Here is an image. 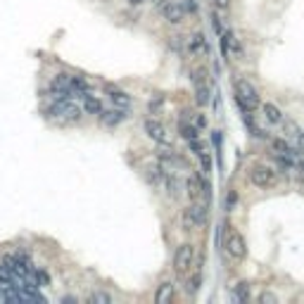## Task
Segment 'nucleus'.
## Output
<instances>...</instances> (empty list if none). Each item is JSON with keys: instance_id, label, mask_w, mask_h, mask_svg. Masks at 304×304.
<instances>
[{"instance_id": "1", "label": "nucleus", "mask_w": 304, "mask_h": 304, "mask_svg": "<svg viewBox=\"0 0 304 304\" xmlns=\"http://www.w3.org/2000/svg\"><path fill=\"white\" fill-rule=\"evenodd\" d=\"M45 114H48V117H53V119H57V121L74 124V121H79V119H81L83 107H79L74 100H53V105H50V107H45Z\"/></svg>"}, {"instance_id": "2", "label": "nucleus", "mask_w": 304, "mask_h": 304, "mask_svg": "<svg viewBox=\"0 0 304 304\" xmlns=\"http://www.w3.org/2000/svg\"><path fill=\"white\" fill-rule=\"evenodd\" d=\"M235 103L240 105L242 112H255L259 107V93L249 81L240 79L235 81Z\"/></svg>"}, {"instance_id": "3", "label": "nucleus", "mask_w": 304, "mask_h": 304, "mask_svg": "<svg viewBox=\"0 0 304 304\" xmlns=\"http://www.w3.org/2000/svg\"><path fill=\"white\" fill-rule=\"evenodd\" d=\"M205 221H207V207L200 205L197 200L183 209V228H186V231H195V228H200Z\"/></svg>"}, {"instance_id": "4", "label": "nucleus", "mask_w": 304, "mask_h": 304, "mask_svg": "<svg viewBox=\"0 0 304 304\" xmlns=\"http://www.w3.org/2000/svg\"><path fill=\"white\" fill-rule=\"evenodd\" d=\"M249 183L257 188H273L276 186V171L266 164H255L249 169Z\"/></svg>"}, {"instance_id": "5", "label": "nucleus", "mask_w": 304, "mask_h": 304, "mask_svg": "<svg viewBox=\"0 0 304 304\" xmlns=\"http://www.w3.org/2000/svg\"><path fill=\"white\" fill-rule=\"evenodd\" d=\"M193 262H195V247L193 245H190V242L179 245L176 255H173V269H176V273H179V276L188 273L190 266H193Z\"/></svg>"}, {"instance_id": "6", "label": "nucleus", "mask_w": 304, "mask_h": 304, "mask_svg": "<svg viewBox=\"0 0 304 304\" xmlns=\"http://www.w3.org/2000/svg\"><path fill=\"white\" fill-rule=\"evenodd\" d=\"M226 252L233 259H245V255H247V245H245V238H242L238 231H228V238H226Z\"/></svg>"}, {"instance_id": "7", "label": "nucleus", "mask_w": 304, "mask_h": 304, "mask_svg": "<svg viewBox=\"0 0 304 304\" xmlns=\"http://www.w3.org/2000/svg\"><path fill=\"white\" fill-rule=\"evenodd\" d=\"M143 129H145L147 138H152L155 143H159V145H169V133H166V126L162 124V121L147 117L145 124H143Z\"/></svg>"}, {"instance_id": "8", "label": "nucleus", "mask_w": 304, "mask_h": 304, "mask_svg": "<svg viewBox=\"0 0 304 304\" xmlns=\"http://www.w3.org/2000/svg\"><path fill=\"white\" fill-rule=\"evenodd\" d=\"M186 7H183V3H179V0H166L164 5H162V17H164L169 24H181V21L186 19Z\"/></svg>"}, {"instance_id": "9", "label": "nucleus", "mask_w": 304, "mask_h": 304, "mask_svg": "<svg viewBox=\"0 0 304 304\" xmlns=\"http://www.w3.org/2000/svg\"><path fill=\"white\" fill-rule=\"evenodd\" d=\"M107 97H110L112 107H119V110H129L131 107V95L121 88H107Z\"/></svg>"}, {"instance_id": "10", "label": "nucleus", "mask_w": 304, "mask_h": 304, "mask_svg": "<svg viewBox=\"0 0 304 304\" xmlns=\"http://www.w3.org/2000/svg\"><path fill=\"white\" fill-rule=\"evenodd\" d=\"M126 119V110H119V107H112V110H103L100 114V121H103L107 129H117L121 121Z\"/></svg>"}, {"instance_id": "11", "label": "nucleus", "mask_w": 304, "mask_h": 304, "mask_svg": "<svg viewBox=\"0 0 304 304\" xmlns=\"http://www.w3.org/2000/svg\"><path fill=\"white\" fill-rule=\"evenodd\" d=\"M195 100H197V105L209 103V86L205 83V71L195 74Z\"/></svg>"}, {"instance_id": "12", "label": "nucleus", "mask_w": 304, "mask_h": 304, "mask_svg": "<svg viewBox=\"0 0 304 304\" xmlns=\"http://www.w3.org/2000/svg\"><path fill=\"white\" fill-rule=\"evenodd\" d=\"M173 292H176V288H173L171 281H164V283H159L157 292H155V302L157 304H169L173 299Z\"/></svg>"}, {"instance_id": "13", "label": "nucleus", "mask_w": 304, "mask_h": 304, "mask_svg": "<svg viewBox=\"0 0 304 304\" xmlns=\"http://www.w3.org/2000/svg\"><path fill=\"white\" fill-rule=\"evenodd\" d=\"M83 112H86V114H93V117H100V114H103V103L88 93V95H83Z\"/></svg>"}, {"instance_id": "14", "label": "nucleus", "mask_w": 304, "mask_h": 304, "mask_svg": "<svg viewBox=\"0 0 304 304\" xmlns=\"http://www.w3.org/2000/svg\"><path fill=\"white\" fill-rule=\"evenodd\" d=\"M202 181L205 179H200V176H190V179L186 181V190H188V197L190 200H197L200 197V193H202Z\"/></svg>"}, {"instance_id": "15", "label": "nucleus", "mask_w": 304, "mask_h": 304, "mask_svg": "<svg viewBox=\"0 0 304 304\" xmlns=\"http://www.w3.org/2000/svg\"><path fill=\"white\" fill-rule=\"evenodd\" d=\"M262 110H264V117H266V121H271V124H281V121H283V112L278 110L273 103L262 105Z\"/></svg>"}, {"instance_id": "16", "label": "nucleus", "mask_w": 304, "mask_h": 304, "mask_svg": "<svg viewBox=\"0 0 304 304\" xmlns=\"http://www.w3.org/2000/svg\"><path fill=\"white\" fill-rule=\"evenodd\" d=\"M188 53L190 55H197V53H207V41L202 34H195L190 41H188Z\"/></svg>"}, {"instance_id": "17", "label": "nucleus", "mask_w": 304, "mask_h": 304, "mask_svg": "<svg viewBox=\"0 0 304 304\" xmlns=\"http://www.w3.org/2000/svg\"><path fill=\"white\" fill-rule=\"evenodd\" d=\"M179 131H181V136L186 140H195L200 133H197V126L195 124H188V121H181V126H179Z\"/></svg>"}, {"instance_id": "18", "label": "nucleus", "mask_w": 304, "mask_h": 304, "mask_svg": "<svg viewBox=\"0 0 304 304\" xmlns=\"http://www.w3.org/2000/svg\"><path fill=\"white\" fill-rule=\"evenodd\" d=\"M86 302L88 304H112L114 302V297L107 295V292H90L88 297H86Z\"/></svg>"}, {"instance_id": "19", "label": "nucleus", "mask_w": 304, "mask_h": 304, "mask_svg": "<svg viewBox=\"0 0 304 304\" xmlns=\"http://www.w3.org/2000/svg\"><path fill=\"white\" fill-rule=\"evenodd\" d=\"M247 297H249V285L247 283L235 285V299H238V302H247Z\"/></svg>"}, {"instance_id": "20", "label": "nucleus", "mask_w": 304, "mask_h": 304, "mask_svg": "<svg viewBox=\"0 0 304 304\" xmlns=\"http://www.w3.org/2000/svg\"><path fill=\"white\" fill-rule=\"evenodd\" d=\"M200 283H202V276H200V273H195L193 278H188V288H186V290L190 292V295H195L197 288H200Z\"/></svg>"}, {"instance_id": "21", "label": "nucleus", "mask_w": 304, "mask_h": 304, "mask_svg": "<svg viewBox=\"0 0 304 304\" xmlns=\"http://www.w3.org/2000/svg\"><path fill=\"white\" fill-rule=\"evenodd\" d=\"M197 157H200V162H202V171H205V173L212 171V157H209V152L202 150L200 155H197Z\"/></svg>"}, {"instance_id": "22", "label": "nucleus", "mask_w": 304, "mask_h": 304, "mask_svg": "<svg viewBox=\"0 0 304 304\" xmlns=\"http://www.w3.org/2000/svg\"><path fill=\"white\" fill-rule=\"evenodd\" d=\"M259 299H262L264 304H276V295H271V292H264Z\"/></svg>"}, {"instance_id": "23", "label": "nucleus", "mask_w": 304, "mask_h": 304, "mask_svg": "<svg viewBox=\"0 0 304 304\" xmlns=\"http://www.w3.org/2000/svg\"><path fill=\"white\" fill-rule=\"evenodd\" d=\"M183 7H186V12H195V10H197V3H195V0H183Z\"/></svg>"}, {"instance_id": "24", "label": "nucleus", "mask_w": 304, "mask_h": 304, "mask_svg": "<svg viewBox=\"0 0 304 304\" xmlns=\"http://www.w3.org/2000/svg\"><path fill=\"white\" fill-rule=\"evenodd\" d=\"M214 7L216 10H228V7H231V0H214Z\"/></svg>"}, {"instance_id": "25", "label": "nucleus", "mask_w": 304, "mask_h": 304, "mask_svg": "<svg viewBox=\"0 0 304 304\" xmlns=\"http://www.w3.org/2000/svg\"><path fill=\"white\" fill-rule=\"evenodd\" d=\"M297 140H299V147H302V152H304V133H299Z\"/></svg>"}, {"instance_id": "26", "label": "nucleus", "mask_w": 304, "mask_h": 304, "mask_svg": "<svg viewBox=\"0 0 304 304\" xmlns=\"http://www.w3.org/2000/svg\"><path fill=\"white\" fill-rule=\"evenodd\" d=\"M62 302H64V304H74L76 297H62Z\"/></svg>"}, {"instance_id": "27", "label": "nucleus", "mask_w": 304, "mask_h": 304, "mask_svg": "<svg viewBox=\"0 0 304 304\" xmlns=\"http://www.w3.org/2000/svg\"><path fill=\"white\" fill-rule=\"evenodd\" d=\"M145 0H129V5H143Z\"/></svg>"}]
</instances>
